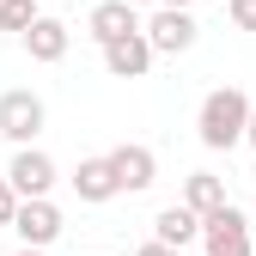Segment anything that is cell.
<instances>
[{
    "label": "cell",
    "instance_id": "obj_1",
    "mask_svg": "<svg viewBox=\"0 0 256 256\" xmlns=\"http://www.w3.org/2000/svg\"><path fill=\"white\" fill-rule=\"evenodd\" d=\"M250 98L238 86H214L208 98H202V110H196V134H202V146L208 152H232L244 134H250Z\"/></svg>",
    "mask_w": 256,
    "mask_h": 256
},
{
    "label": "cell",
    "instance_id": "obj_2",
    "mask_svg": "<svg viewBox=\"0 0 256 256\" xmlns=\"http://www.w3.org/2000/svg\"><path fill=\"white\" fill-rule=\"evenodd\" d=\"M202 256H250V220L232 202L202 214Z\"/></svg>",
    "mask_w": 256,
    "mask_h": 256
},
{
    "label": "cell",
    "instance_id": "obj_3",
    "mask_svg": "<svg viewBox=\"0 0 256 256\" xmlns=\"http://www.w3.org/2000/svg\"><path fill=\"white\" fill-rule=\"evenodd\" d=\"M43 122H49V110H43V98L37 92H0V134H6L12 146H30L43 134Z\"/></svg>",
    "mask_w": 256,
    "mask_h": 256
},
{
    "label": "cell",
    "instance_id": "obj_4",
    "mask_svg": "<svg viewBox=\"0 0 256 256\" xmlns=\"http://www.w3.org/2000/svg\"><path fill=\"white\" fill-rule=\"evenodd\" d=\"M146 37H152L158 55H183V49H196L202 24H196V12H189V6H158V12L146 18Z\"/></svg>",
    "mask_w": 256,
    "mask_h": 256
},
{
    "label": "cell",
    "instance_id": "obj_5",
    "mask_svg": "<svg viewBox=\"0 0 256 256\" xmlns=\"http://www.w3.org/2000/svg\"><path fill=\"white\" fill-rule=\"evenodd\" d=\"M12 232H18V244H55L61 238V208L49 202V196H24L18 202V214H12Z\"/></svg>",
    "mask_w": 256,
    "mask_h": 256
},
{
    "label": "cell",
    "instance_id": "obj_6",
    "mask_svg": "<svg viewBox=\"0 0 256 256\" xmlns=\"http://www.w3.org/2000/svg\"><path fill=\"white\" fill-rule=\"evenodd\" d=\"M152 37L146 30H128V37H110L104 43V68H110V80H140L146 68H152Z\"/></svg>",
    "mask_w": 256,
    "mask_h": 256
},
{
    "label": "cell",
    "instance_id": "obj_7",
    "mask_svg": "<svg viewBox=\"0 0 256 256\" xmlns=\"http://www.w3.org/2000/svg\"><path fill=\"white\" fill-rule=\"evenodd\" d=\"M110 165H116L122 196H140V189L158 183V158H152V146H140V140H122V146L110 152Z\"/></svg>",
    "mask_w": 256,
    "mask_h": 256
},
{
    "label": "cell",
    "instance_id": "obj_8",
    "mask_svg": "<svg viewBox=\"0 0 256 256\" xmlns=\"http://www.w3.org/2000/svg\"><path fill=\"white\" fill-rule=\"evenodd\" d=\"M6 177H12L18 196H49V189H55V158L43 146H18L12 165H6Z\"/></svg>",
    "mask_w": 256,
    "mask_h": 256
},
{
    "label": "cell",
    "instance_id": "obj_9",
    "mask_svg": "<svg viewBox=\"0 0 256 256\" xmlns=\"http://www.w3.org/2000/svg\"><path fill=\"white\" fill-rule=\"evenodd\" d=\"M74 196H80L86 208H104V202H116V196H122L110 152H104V158H80V171H74Z\"/></svg>",
    "mask_w": 256,
    "mask_h": 256
},
{
    "label": "cell",
    "instance_id": "obj_10",
    "mask_svg": "<svg viewBox=\"0 0 256 256\" xmlns=\"http://www.w3.org/2000/svg\"><path fill=\"white\" fill-rule=\"evenodd\" d=\"M140 6L134 0H98V6H92V18H86V30H92V43H110V37H128V30H146L140 18H134Z\"/></svg>",
    "mask_w": 256,
    "mask_h": 256
},
{
    "label": "cell",
    "instance_id": "obj_11",
    "mask_svg": "<svg viewBox=\"0 0 256 256\" xmlns=\"http://www.w3.org/2000/svg\"><path fill=\"white\" fill-rule=\"evenodd\" d=\"M18 43H24V55H30V61H43V68H49V61H61V55H68L74 30L61 24V18H37V24H30Z\"/></svg>",
    "mask_w": 256,
    "mask_h": 256
},
{
    "label": "cell",
    "instance_id": "obj_12",
    "mask_svg": "<svg viewBox=\"0 0 256 256\" xmlns=\"http://www.w3.org/2000/svg\"><path fill=\"white\" fill-rule=\"evenodd\" d=\"M152 238H165V244H177V250H189V244L202 238V214L189 208V202H171L165 214L152 220Z\"/></svg>",
    "mask_w": 256,
    "mask_h": 256
},
{
    "label": "cell",
    "instance_id": "obj_13",
    "mask_svg": "<svg viewBox=\"0 0 256 256\" xmlns=\"http://www.w3.org/2000/svg\"><path fill=\"white\" fill-rule=\"evenodd\" d=\"M183 202L196 208V214H214L220 202H226V183H220L214 171H189V177H183Z\"/></svg>",
    "mask_w": 256,
    "mask_h": 256
},
{
    "label": "cell",
    "instance_id": "obj_14",
    "mask_svg": "<svg viewBox=\"0 0 256 256\" xmlns=\"http://www.w3.org/2000/svg\"><path fill=\"white\" fill-rule=\"evenodd\" d=\"M37 18H43V12H37V0H0V30H18V37H24Z\"/></svg>",
    "mask_w": 256,
    "mask_h": 256
},
{
    "label": "cell",
    "instance_id": "obj_15",
    "mask_svg": "<svg viewBox=\"0 0 256 256\" xmlns=\"http://www.w3.org/2000/svg\"><path fill=\"white\" fill-rule=\"evenodd\" d=\"M226 18L238 30H256V0H226Z\"/></svg>",
    "mask_w": 256,
    "mask_h": 256
},
{
    "label": "cell",
    "instance_id": "obj_16",
    "mask_svg": "<svg viewBox=\"0 0 256 256\" xmlns=\"http://www.w3.org/2000/svg\"><path fill=\"white\" fill-rule=\"evenodd\" d=\"M18 189H12V177H0V226H12V214H18Z\"/></svg>",
    "mask_w": 256,
    "mask_h": 256
},
{
    "label": "cell",
    "instance_id": "obj_17",
    "mask_svg": "<svg viewBox=\"0 0 256 256\" xmlns=\"http://www.w3.org/2000/svg\"><path fill=\"white\" fill-rule=\"evenodd\" d=\"M134 256H183V250H177V244H165V238H152V244H140Z\"/></svg>",
    "mask_w": 256,
    "mask_h": 256
},
{
    "label": "cell",
    "instance_id": "obj_18",
    "mask_svg": "<svg viewBox=\"0 0 256 256\" xmlns=\"http://www.w3.org/2000/svg\"><path fill=\"white\" fill-rule=\"evenodd\" d=\"M18 256H49V250H43V244H24V250H18Z\"/></svg>",
    "mask_w": 256,
    "mask_h": 256
},
{
    "label": "cell",
    "instance_id": "obj_19",
    "mask_svg": "<svg viewBox=\"0 0 256 256\" xmlns=\"http://www.w3.org/2000/svg\"><path fill=\"white\" fill-rule=\"evenodd\" d=\"M244 140H250V146H256V110H250V134H244Z\"/></svg>",
    "mask_w": 256,
    "mask_h": 256
},
{
    "label": "cell",
    "instance_id": "obj_20",
    "mask_svg": "<svg viewBox=\"0 0 256 256\" xmlns=\"http://www.w3.org/2000/svg\"><path fill=\"white\" fill-rule=\"evenodd\" d=\"M158 6H196V0H158Z\"/></svg>",
    "mask_w": 256,
    "mask_h": 256
},
{
    "label": "cell",
    "instance_id": "obj_21",
    "mask_svg": "<svg viewBox=\"0 0 256 256\" xmlns=\"http://www.w3.org/2000/svg\"><path fill=\"white\" fill-rule=\"evenodd\" d=\"M134 6H158V0H134Z\"/></svg>",
    "mask_w": 256,
    "mask_h": 256
}]
</instances>
